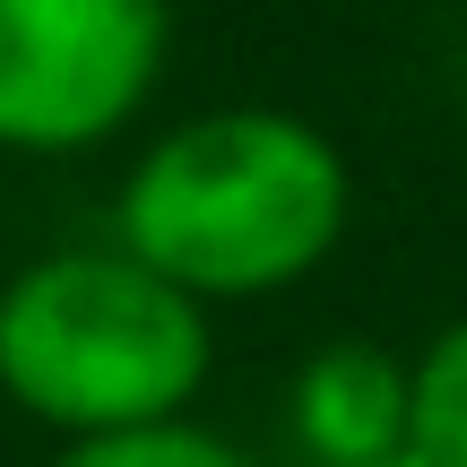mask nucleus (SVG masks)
Segmentation results:
<instances>
[{"label":"nucleus","mask_w":467,"mask_h":467,"mask_svg":"<svg viewBox=\"0 0 467 467\" xmlns=\"http://www.w3.org/2000/svg\"><path fill=\"white\" fill-rule=\"evenodd\" d=\"M52 467H251V451L208 433V424H191V416H173V424H130V433L69 441Z\"/></svg>","instance_id":"obj_6"},{"label":"nucleus","mask_w":467,"mask_h":467,"mask_svg":"<svg viewBox=\"0 0 467 467\" xmlns=\"http://www.w3.org/2000/svg\"><path fill=\"white\" fill-rule=\"evenodd\" d=\"M372 467H433L424 451H389V459H372Z\"/></svg>","instance_id":"obj_7"},{"label":"nucleus","mask_w":467,"mask_h":467,"mask_svg":"<svg viewBox=\"0 0 467 467\" xmlns=\"http://www.w3.org/2000/svg\"><path fill=\"white\" fill-rule=\"evenodd\" d=\"M208 381V303L121 243L44 251L0 285V399L69 441L191 416Z\"/></svg>","instance_id":"obj_2"},{"label":"nucleus","mask_w":467,"mask_h":467,"mask_svg":"<svg viewBox=\"0 0 467 467\" xmlns=\"http://www.w3.org/2000/svg\"><path fill=\"white\" fill-rule=\"evenodd\" d=\"M347 208L355 182L329 130L277 104H225L139 148L113 200V243L191 303H260L329 260Z\"/></svg>","instance_id":"obj_1"},{"label":"nucleus","mask_w":467,"mask_h":467,"mask_svg":"<svg viewBox=\"0 0 467 467\" xmlns=\"http://www.w3.org/2000/svg\"><path fill=\"white\" fill-rule=\"evenodd\" d=\"M285 433L303 467H372L407 451V364L372 337H329L285 389Z\"/></svg>","instance_id":"obj_4"},{"label":"nucleus","mask_w":467,"mask_h":467,"mask_svg":"<svg viewBox=\"0 0 467 467\" xmlns=\"http://www.w3.org/2000/svg\"><path fill=\"white\" fill-rule=\"evenodd\" d=\"M173 0H0V148H104L156 96Z\"/></svg>","instance_id":"obj_3"},{"label":"nucleus","mask_w":467,"mask_h":467,"mask_svg":"<svg viewBox=\"0 0 467 467\" xmlns=\"http://www.w3.org/2000/svg\"><path fill=\"white\" fill-rule=\"evenodd\" d=\"M407 451H424L433 467H467V320H451L407 364Z\"/></svg>","instance_id":"obj_5"}]
</instances>
